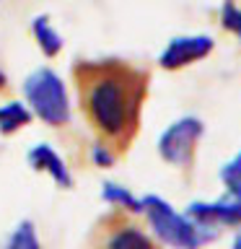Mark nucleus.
Returning a JSON list of instances; mask_svg holds the SVG:
<instances>
[{
    "mask_svg": "<svg viewBox=\"0 0 241 249\" xmlns=\"http://www.w3.org/2000/svg\"><path fill=\"white\" fill-rule=\"evenodd\" d=\"M205 135V124L197 117H179L171 122L158 138V156L166 163L176 169L192 166L194 153H197V143Z\"/></svg>",
    "mask_w": 241,
    "mask_h": 249,
    "instance_id": "obj_4",
    "label": "nucleus"
},
{
    "mask_svg": "<svg viewBox=\"0 0 241 249\" xmlns=\"http://www.w3.org/2000/svg\"><path fill=\"white\" fill-rule=\"evenodd\" d=\"M221 23L223 29L233 31L239 39H241V8L233 3V0H225L223 8H221Z\"/></svg>",
    "mask_w": 241,
    "mask_h": 249,
    "instance_id": "obj_13",
    "label": "nucleus"
},
{
    "mask_svg": "<svg viewBox=\"0 0 241 249\" xmlns=\"http://www.w3.org/2000/svg\"><path fill=\"white\" fill-rule=\"evenodd\" d=\"M101 197H104L106 202H112V205H120L122 210H127V213H140V200L132 195L130 190H124V187L120 184H104V190H101Z\"/></svg>",
    "mask_w": 241,
    "mask_h": 249,
    "instance_id": "obj_12",
    "label": "nucleus"
},
{
    "mask_svg": "<svg viewBox=\"0 0 241 249\" xmlns=\"http://www.w3.org/2000/svg\"><path fill=\"white\" fill-rule=\"evenodd\" d=\"M31 34H34L39 50H42L47 57H54V54L62 50V36L54 31V26L50 23L47 16H36V18L31 21Z\"/></svg>",
    "mask_w": 241,
    "mask_h": 249,
    "instance_id": "obj_9",
    "label": "nucleus"
},
{
    "mask_svg": "<svg viewBox=\"0 0 241 249\" xmlns=\"http://www.w3.org/2000/svg\"><path fill=\"white\" fill-rule=\"evenodd\" d=\"M233 249H241V226H239V233H236V239H233Z\"/></svg>",
    "mask_w": 241,
    "mask_h": 249,
    "instance_id": "obj_15",
    "label": "nucleus"
},
{
    "mask_svg": "<svg viewBox=\"0 0 241 249\" xmlns=\"http://www.w3.org/2000/svg\"><path fill=\"white\" fill-rule=\"evenodd\" d=\"M29 163H31V166H34L36 171H44V174H50L54 184L65 187V190H70V187H73V177H70L65 161L60 159V153L54 151L52 145L36 143V145L29 151Z\"/></svg>",
    "mask_w": 241,
    "mask_h": 249,
    "instance_id": "obj_6",
    "label": "nucleus"
},
{
    "mask_svg": "<svg viewBox=\"0 0 241 249\" xmlns=\"http://www.w3.org/2000/svg\"><path fill=\"white\" fill-rule=\"evenodd\" d=\"M73 78L81 112L99 143L127 151L140 127L148 73L122 60H78Z\"/></svg>",
    "mask_w": 241,
    "mask_h": 249,
    "instance_id": "obj_1",
    "label": "nucleus"
},
{
    "mask_svg": "<svg viewBox=\"0 0 241 249\" xmlns=\"http://www.w3.org/2000/svg\"><path fill=\"white\" fill-rule=\"evenodd\" d=\"M215 42L205 34H189V36H174L171 42L163 47V52L158 54L161 68L166 70H179L184 65H192L202 57H207L213 52Z\"/></svg>",
    "mask_w": 241,
    "mask_h": 249,
    "instance_id": "obj_5",
    "label": "nucleus"
},
{
    "mask_svg": "<svg viewBox=\"0 0 241 249\" xmlns=\"http://www.w3.org/2000/svg\"><path fill=\"white\" fill-rule=\"evenodd\" d=\"M0 89H5V73L0 70Z\"/></svg>",
    "mask_w": 241,
    "mask_h": 249,
    "instance_id": "obj_16",
    "label": "nucleus"
},
{
    "mask_svg": "<svg viewBox=\"0 0 241 249\" xmlns=\"http://www.w3.org/2000/svg\"><path fill=\"white\" fill-rule=\"evenodd\" d=\"M104 249H158L155 241L135 223H122L109 233Z\"/></svg>",
    "mask_w": 241,
    "mask_h": 249,
    "instance_id": "obj_7",
    "label": "nucleus"
},
{
    "mask_svg": "<svg viewBox=\"0 0 241 249\" xmlns=\"http://www.w3.org/2000/svg\"><path fill=\"white\" fill-rule=\"evenodd\" d=\"M3 249H42V241H39V236H36L34 223H31V221H21L11 231V236H8Z\"/></svg>",
    "mask_w": 241,
    "mask_h": 249,
    "instance_id": "obj_10",
    "label": "nucleus"
},
{
    "mask_svg": "<svg viewBox=\"0 0 241 249\" xmlns=\"http://www.w3.org/2000/svg\"><path fill=\"white\" fill-rule=\"evenodd\" d=\"M91 159H93L96 166L106 169V166H112V163H114V151H112V148H106V145H101V143H96V145H93V151H91Z\"/></svg>",
    "mask_w": 241,
    "mask_h": 249,
    "instance_id": "obj_14",
    "label": "nucleus"
},
{
    "mask_svg": "<svg viewBox=\"0 0 241 249\" xmlns=\"http://www.w3.org/2000/svg\"><path fill=\"white\" fill-rule=\"evenodd\" d=\"M140 208H143L140 213H145L158 241L171 249H200L210 239L200 226H194L184 213H179L171 202L158 195H145L140 200Z\"/></svg>",
    "mask_w": 241,
    "mask_h": 249,
    "instance_id": "obj_2",
    "label": "nucleus"
},
{
    "mask_svg": "<svg viewBox=\"0 0 241 249\" xmlns=\"http://www.w3.org/2000/svg\"><path fill=\"white\" fill-rule=\"evenodd\" d=\"M221 182L225 187V195L241 202V151L221 166Z\"/></svg>",
    "mask_w": 241,
    "mask_h": 249,
    "instance_id": "obj_11",
    "label": "nucleus"
},
{
    "mask_svg": "<svg viewBox=\"0 0 241 249\" xmlns=\"http://www.w3.org/2000/svg\"><path fill=\"white\" fill-rule=\"evenodd\" d=\"M23 96L31 114H36L42 122L60 127L70 122V104L62 86V78L52 68H36L23 81Z\"/></svg>",
    "mask_w": 241,
    "mask_h": 249,
    "instance_id": "obj_3",
    "label": "nucleus"
},
{
    "mask_svg": "<svg viewBox=\"0 0 241 249\" xmlns=\"http://www.w3.org/2000/svg\"><path fill=\"white\" fill-rule=\"evenodd\" d=\"M31 120H34L31 109L26 104H21V101H5V104H0V132L3 135H13L16 130L31 124Z\"/></svg>",
    "mask_w": 241,
    "mask_h": 249,
    "instance_id": "obj_8",
    "label": "nucleus"
}]
</instances>
